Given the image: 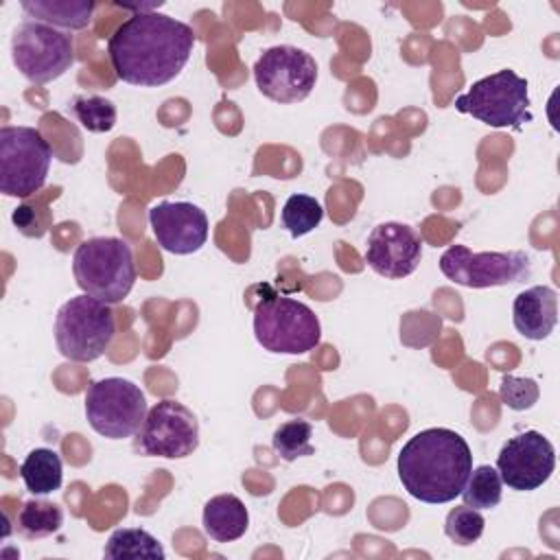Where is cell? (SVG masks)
I'll return each mask as SVG.
<instances>
[{"instance_id": "6da1fadb", "label": "cell", "mask_w": 560, "mask_h": 560, "mask_svg": "<svg viewBox=\"0 0 560 560\" xmlns=\"http://www.w3.org/2000/svg\"><path fill=\"white\" fill-rule=\"evenodd\" d=\"M192 48V26L158 11L133 13L107 39V55L116 77L140 88H158L173 81L188 63Z\"/></svg>"}, {"instance_id": "7a4b0ae2", "label": "cell", "mask_w": 560, "mask_h": 560, "mask_svg": "<svg viewBox=\"0 0 560 560\" xmlns=\"http://www.w3.org/2000/svg\"><path fill=\"white\" fill-rule=\"evenodd\" d=\"M396 466L402 488L413 499L438 505L462 494L472 470V453L459 433L433 427L402 444Z\"/></svg>"}, {"instance_id": "3957f363", "label": "cell", "mask_w": 560, "mask_h": 560, "mask_svg": "<svg viewBox=\"0 0 560 560\" xmlns=\"http://www.w3.org/2000/svg\"><path fill=\"white\" fill-rule=\"evenodd\" d=\"M72 273L79 289L107 304L122 302L136 282L133 252L116 236H94L74 249Z\"/></svg>"}, {"instance_id": "277c9868", "label": "cell", "mask_w": 560, "mask_h": 560, "mask_svg": "<svg viewBox=\"0 0 560 560\" xmlns=\"http://www.w3.org/2000/svg\"><path fill=\"white\" fill-rule=\"evenodd\" d=\"M116 335L114 311L107 302L88 293L74 295L61 304L55 317V343L61 357L90 363L96 361Z\"/></svg>"}, {"instance_id": "5b68a950", "label": "cell", "mask_w": 560, "mask_h": 560, "mask_svg": "<svg viewBox=\"0 0 560 560\" xmlns=\"http://www.w3.org/2000/svg\"><path fill=\"white\" fill-rule=\"evenodd\" d=\"M254 335L267 352L306 354L319 346L322 324L304 302L267 295L254 308Z\"/></svg>"}, {"instance_id": "8992f818", "label": "cell", "mask_w": 560, "mask_h": 560, "mask_svg": "<svg viewBox=\"0 0 560 560\" xmlns=\"http://www.w3.org/2000/svg\"><path fill=\"white\" fill-rule=\"evenodd\" d=\"M455 109L490 127L521 129L532 120L527 81L514 70L503 68L475 81L464 94L455 98Z\"/></svg>"}, {"instance_id": "52a82bcc", "label": "cell", "mask_w": 560, "mask_h": 560, "mask_svg": "<svg viewBox=\"0 0 560 560\" xmlns=\"http://www.w3.org/2000/svg\"><path fill=\"white\" fill-rule=\"evenodd\" d=\"M52 149L44 136L24 125L0 129V192L7 197H31L48 177Z\"/></svg>"}, {"instance_id": "ba28073f", "label": "cell", "mask_w": 560, "mask_h": 560, "mask_svg": "<svg viewBox=\"0 0 560 560\" xmlns=\"http://www.w3.org/2000/svg\"><path fill=\"white\" fill-rule=\"evenodd\" d=\"M147 411L144 392L122 376L92 381L85 392V418L107 440H122L138 433Z\"/></svg>"}, {"instance_id": "9c48e42d", "label": "cell", "mask_w": 560, "mask_h": 560, "mask_svg": "<svg viewBox=\"0 0 560 560\" xmlns=\"http://www.w3.org/2000/svg\"><path fill=\"white\" fill-rule=\"evenodd\" d=\"M11 57L15 68L31 83H50L74 63L72 37L44 22L26 20L11 37Z\"/></svg>"}, {"instance_id": "30bf717a", "label": "cell", "mask_w": 560, "mask_h": 560, "mask_svg": "<svg viewBox=\"0 0 560 560\" xmlns=\"http://www.w3.org/2000/svg\"><path fill=\"white\" fill-rule=\"evenodd\" d=\"M440 271L459 287L488 289L525 280L532 273V260L521 249L472 252L466 245H451L440 256Z\"/></svg>"}, {"instance_id": "8fae6325", "label": "cell", "mask_w": 560, "mask_h": 560, "mask_svg": "<svg viewBox=\"0 0 560 560\" xmlns=\"http://www.w3.org/2000/svg\"><path fill=\"white\" fill-rule=\"evenodd\" d=\"M199 446L197 416L182 402L164 398L155 402L136 433V448L147 457L182 459Z\"/></svg>"}, {"instance_id": "7c38bea8", "label": "cell", "mask_w": 560, "mask_h": 560, "mask_svg": "<svg viewBox=\"0 0 560 560\" xmlns=\"http://www.w3.org/2000/svg\"><path fill=\"white\" fill-rule=\"evenodd\" d=\"M254 81L262 96L276 103H298L313 92L317 63L298 46H271L256 59Z\"/></svg>"}, {"instance_id": "4fadbf2b", "label": "cell", "mask_w": 560, "mask_h": 560, "mask_svg": "<svg viewBox=\"0 0 560 560\" xmlns=\"http://www.w3.org/2000/svg\"><path fill=\"white\" fill-rule=\"evenodd\" d=\"M556 468V448L540 431H523L510 438L499 455L497 470L501 481L516 492L540 488Z\"/></svg>"}, {"instance_id": "5bb4252c", "label": "cell", "mask_w": 560, "mask_h": 560, "mask_svg": "<svg viewBox=\"0 0 560 560\" xmlns=\"http://www.w3.org/2000/svg\"><path fill=\"white\" fill-rule=\"evenodd\" d=\"M422 258L420 234L405 223L387 221L372 228L365 243V262L383 278H407Z\"/></svg>"}, {"instance_id": "9a60e30c", "label": "cell", "mask_w": 560, "mask_h": 560, "mask_svg": "<svg viewBox=\"0 0 560 560\" xmlns=\"http://www.w3.org/2000/svg\"><path fill=\"white\" fill-rule=\"evenodd\" d=\"M149 225L164 252L186 256L208 241V217L190 201H160L149 208Z\"/></svg>"}, {"instance_id": "2e32d148", "label": "cell", "mask_w": 560, "mask_h": 560, "mask_svg": "<svg viewBox=\"0 0 560 560\" xmlns=\"http://www.w3.org/2000/svg\"><path fill=\"white\" fill-rule=\"evenodd\" d=\"M512 322L518 335L532 341H542L558 324V293L547 284H536L521 291L512 304Z\"/></svg>"}, {"instance_id": "e0dca14e", "label": "cell", "mask_w": 560, "mask_h": 560, "mask_svg": "<svg viewBox=\"0 0 560 560\" xmlns=\"http://www.w3.org/2000/svg\"><path fill=\"white\" fill-rule=\"evenodd\" d=\"M203 532L214 542L238 540L249 525V512L236 494H217L203 505Z\"/></svg>"}, {"instance_id": "ac0fdd59", "label": "cell", "mask_w": 560, "mask_h": 560, "mask_svg": "<svg viewBox=\"0 0 560 560\" xmlns=\"http://www.w3.org/2000/svg\"><path fill=\"white\" fill-rule=\"evenodd\" d=\"M20 7L35 22H44L55 28L81 31L90 26L96 2L92 0H22Z\"/></svg>"}, {"instance_id": "d6986e66", "label": "cell", "mask_w": 560, "mask_h": 560, "mask_svg": "<svg viewBox=\"0 0 560 560\" xmlns=\"http://www.w3.org/2000/svg\"><path fill=\"white\" fill-rule=\"evenodd\" d=\"M20 477L31 494H50L59 490L63 481L61 457L52 448H33L20 466Z\"/></svg>"}, {"instance_id": "ffe728a7", "label": "cell", "mask_w": 560, "mask_h": 560, "mask_svg": "<svg viewBox=\"0 0 560 560\" xmlns=\"http://www.w3.org/2000/svg\"><path fill=\"white\" fill-rule=\"evenodd\" d=\"M103 556L116 558V560H125V558H160L162 560L166 551L160 545V540L147 529L122 527L112 532L103 549Z\"/></svg>"}, {"instance_id": "44dd1931", "label": "cell", "mask_w": 560, "mask_h": 560, "mask_svg": "<svg viewBox=\"0 0 560 560\" xmlns=\"http://www.w3.org/2000/svg\"><path fill=\"white\" fill-rule=\"evenodd\" d=\"M63 510L44 499L26 501L18 512V532L26 538H46L61 529Z\"/></svg>"}, {"instance_id": "7402d4cb", "label": "cell", "mask_w": 560, "mask_h": 560, "mask_svg": "<svg viewBox=\"0 0 560 560\" xmlns=\"http://www.w3.org/2000/svg\"><path fill=\"white\" fill-rule=\"evenodd\" d=\"M501 494H503V481L499 477V470L488 464H481L470 470L459 497L468 508L490 510L501 503Z\"/></svg>"}, {"instance_id": "603a6c76", "label": "cell", "mask_w": 560, "mask_h": 560, "mask_svg": "<svg viewBox=\"0 0 560 560\" xmlns=\"http://www.w3.org/2000/svg\"><path fill=\"white\" fill-rule=\"evenodd\" d=\"M324 219L322 203L311 195H291L282 206V225L293 238L313 232Z\"/></svg>"}, {"instance_id": "cb8c5ba5", "label": "cell", "mask_w": 560, "mask_h": 560, "mask_svg": "<svg viewBox=\"0 0 560 560\" xmlns=\"http://www.w3.org/2000/svg\"><path fill=\"white\" fill-rule=\"evenodd\" d=\"M313 424L308 420L295 418L282 422L271 438L273 451L284 459V462H295L298 457L313 455Z\"/></svg>"}, {"instance_id": "d4e9b609", "label": "cell", "mask_w": 560, "mask_h": 560, "mask_svg": "<svg viewBox=\"0 0 560 560\" xmlns=\"http://www.w3.org/2000/svg\"><path fill=\"white\" fill-rule=\"evenodd\" d=\"M70 109L74 118L81 122V127L92 133L112 131L116 125V105L105 96H74Z\"/></svg>"}, {"instance_id": "484cf974", "label": "cell", "mask_w": 560, "mask_h": 560, "mask_svg": "<svg viewBox=\"0 0 560 560\" xmlns=\"http://www.w3.org/2000/svg\"><path fill=\"white\" fill-rule=\"evenodd\" d=\"M483 527L486 518L481 516V512L468 505L453 508L444 521V534L459 547L477 542L483 534Z\"/></svg>"}, {"instance_id": "4316f807", "label": "cell", "mask_w": 560, "mask_h": 560, "mask_svg": "<svg viewBox=\"0 0 560 560\" xmlns=\"http://www.w3.org/2000/svg\"><path fill=\"white\" fill-rule=\"evenodd\" d=\"M538 396H540V389H538V383L534 378L505 374L501 385H499L501 402L505 407L514 409V411H525V409L534 407Z\"/></svg>"}]
</instances>
